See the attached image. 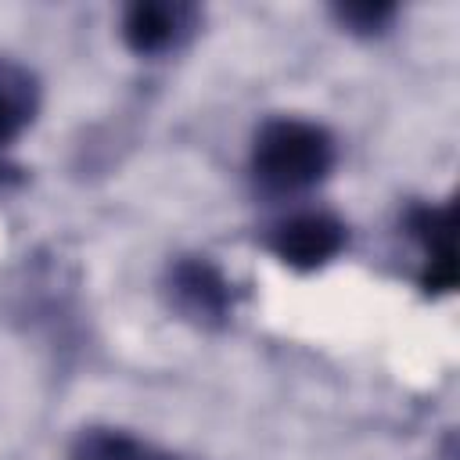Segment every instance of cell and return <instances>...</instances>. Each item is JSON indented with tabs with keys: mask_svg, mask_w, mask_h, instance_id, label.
Returning a JSON list of instances; mask_svg holds the SVG:
<instances>
[{
	"mask_svg": "<svg viewBox=\"0 0 460 460\" xmlns=\"http://www.w3.org/2000/svg\"><path fill=\"white\" fill-rule=\"evenodd\" d=\"M169 298L187 320L201 327H219L234 313L230 280L205 255H183L169 266Z\"/></svg>",
	"mask_w": 460,
	"mask_h": 460,
	"instance_id": "cell-2",
	"label": "cell"
},
{
	"mask_svg": "<svg viewBox=\"0 0 460 460\" xmlns=\"http://www.w3.org/2000/svg\"><path fill=\"white\" fill-rule=\"evenodd\" d=\"M72 460H162V453L119 428H90L75 438Z\"/></svg>",
	"mask_w": 460,
	"mask_h": 460,
	"instance_id": "cell-7",
	"label": "cell"
},
{
	"mask_svg": "<svg viewBox=\"0 0 460 460\" xmlns=\"http://www.w3.org/2000/svg\"><path fill=\"white\" fill-rule=\"evenodd\" d=\"M194 18L198 11L190 4H176V0L144 4L140 0V4H129L122 14V40L137 54H162L194 29Z\"/></svg>",
	"mask_w": 460,
	"mask_h": 460,
	"instance_id": "cell-4",
	"label": "cell"
},
{
	"mask_svg": "<svg viewBox=\"0 0 460 460\" xmlns=\"http://www.w3.org/2000/svg\"><path fill=\"white\" fill-rule=\"evenodd\" d=\"M395 14V4H381V0H363V4H338L334 18L341 25H349L352 32H381Z\"/></svg>",
	"mask_w": 460,
	"mask_h": 460,
	"instance_id": "cell-8",
	"label": "cell"
},
{
	"mask_svg": "<svg viewBox=\"0 0 460 460\" xmlns=\"http://www.w3.org/2000/svg\"><path fill=\"white\" fill-rule=\"evenodd\" d=\"M40 86L29 68L14 61H0V144L14 140L36 115Z\"/></svg>",
	"mask_w": 460,
	"mask_h": 460,
	"instance_id": "cell-6",
	"label": "cell"
},
{
	"mask_svg": "<svg viewBox=\"0 0 460 460\" xmlns=\"http://www.w3.org/2000/svg\"><path fill=\"white\" fill-rule=\"evenodd\" d=\"M255 176L273 190H302L320 183L334 165V140L305 119H273L259 129L252 151Z\"/></svg>",
	"mask_w": 460,
	"mask_h": 460,
	"instance_id": "cell-1",
	"label": "cell"
},
{
	"mask_svg": "<svg viewBox=\"0 0 460 460\" xmlns=\"http://www.w3.org/2000/svg\"><path fill=\"white\" fill-rule=\"evenodd\" d=\"M410 230L424 244V273L420 288L431 291H449L456 284V208L453 205H420L410 212Z\"/></svg>",
	"mask_w": 460,
	"mask_h": 460,
	"instance_id": "cell-5",
	"label": "cell"
},
{
	"mask_svg": "<svg viewBox=\"0 0 460 460\" xmlns=\"http://www.w3.org/2000/svg\"><path fill=\"white\" fill-rule=\"evenodd\" d=\"M349 241V230L331 212H298L273 226L270 248L295 270H316L331 262Z\"/></svg>",
	"mask_w": 460,
	"mask_h": 460,
	"instance_id": "cell-3",
	"label": "cell"
}]
</instances>
